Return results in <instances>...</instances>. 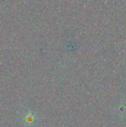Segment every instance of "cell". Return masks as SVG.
Segmentation results:
<instances>
[{
  "mask_svg": "<svg viewBox=\"0 0 126 127\" xmlns=\"http://www.w3.org/2000/svg\"><path fill=\"white\" fill-rule=\"evenodd\" d=\"M35 121H36L35 114L32 113V112H29L28 114H26V122L29 125H34Z\"/></svg>",
  "mask_w": 126,
  "mask_h": 127,
  "instance_id": "1",
  "label": "cell"
}]
</instances>
